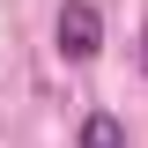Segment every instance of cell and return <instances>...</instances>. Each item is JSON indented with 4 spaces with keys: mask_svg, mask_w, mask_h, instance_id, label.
<instances>
[{
    "mask_svg": "<svg viewBox=\"0 0 148 148\" xmlns=\"http://www.w3.org/2000/svg\"><path fill=\"white\" fill-rule=\"evenodd\" d=\"M59 52L67 59H96L104 52V15H96L89 0H67L59 8Z\"/></svg>",
    "mask_w": 148,
    "mask_h": 148,
    "instance_id": "1",
    "label": "cell"
},
{
    "mask_svg": "<svg viewBox=\"0 0 148 148\" xmlns=\"http://www.w3.org/2000/svg\"><path fill=\"white\" fill-rule=\"evenodd\" d=\"M82 148H126V126H119L111 111H89V119H82Z\"/></svg>",
    "mask_w": 148,
    "mask_h": 148,
    "instance_id": "2",
    "label": "cell"
},
{
    "mask_svg": "<svg viewBox=\"0 0 148 148\" xmlns=\"http://www.w3.org/2000/svg\"><path fill=\"white\" fill-rule=\"evenodd\" d=\"M133 59H141V74H148V30H141V45H133Z\"/></svg>",
    "mask_w": 148,
    "mask_h": 148,
    "instance_id": "3",
    "label": "cell"
}]
</instances>
